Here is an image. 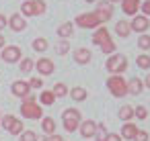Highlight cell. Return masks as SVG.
<instances>
[{"label": "cell", "mask_w": 150, "mask_h": 141, "mask_svg": "<svg viewBox=\"0 0 150 141\" xmlns=\"http://www.w3.org/2000/svg\"><path fill=\"white\" fill-rule=\"evenodd\" d=\"M21 114H23L25 119H41V117H43V110H41V106L37 104V100H35L33 94H29L27 98H23Z\"/></svg>", "instance_id": "obj_1"}, {"label": "cell", "mask_w": 150, "mask_h": 141, "mask_svg": "<svg viewBox=\"0 0 150 141\" xmlns=\"http://www.w3.org/2000/svg\"><path fill=\"white\" fill-rule=\"evenodd\" d=\"M45 13V2L43 0H25L21 6V17H37Z\"/></svg>", "instance_id": "obj_2"}, {"label": "cell", "mask_w": 150, "mask_h": 141, "mask_svg": "<svg viewBox=\"0 0 150 141\" xmlns=\"http://www.w3.org/2000/svg\"><path fill=\"white\" fill-rule=\"evenodd\" d=\"M62 119H64V129H66L68 133L76 131L78 125H80V112H78L76 108H66V110L62 112Z\"/></svg>", "instance_id": "obj_3"}, {"label": "cell", "mask_w": 150, "mask_h": 141, "mask_svg": "<svg viewBox=\"0 0 150 141\" xmlns=\"http://www.w3.org/2000/svg\"><path fill=\"white\" fill-rule=\"evenodd\" d=\"M0 125H2L11 135H21L25 129H23V123H21V119H17L15 114H6V117H2V121H0Z\"/></svg>", "instance_id": "obj_4"}, {"label": "cell", "mask_w": 150, "mask_h": 141, "mask_svg": "<svg viewBox=\"0 0 150 141\" xmlns=\"http://www.w3.org/2000/svg\"><path fill=\"white\" fill-rule=\"evenodd\" d=\"M125 68H127V59L123 55H119V53H113L107 59V70L111 74H115V76H119L121 72H125Z\"/></svg>", "instance_id": "obj_5"}, {"label": "cell", "mask_w": 150, "mask_h": 141, "mask_svg": "<svg viewBox=\"0 0 150 141\" xmlns=\"http://www.w3.org/2000/svg\"><path fill=\"white\" fill-rule=\"evenodd\" d=\"M107 88L111 90L113 96H123L127 92V82L121 78V76H111L107 80Z\"/></svg>", "instance_id": "obj_6"}, {"label": "cell", "mask_w": 150, "mask_h": 141, "mask_svg": "<svg viewBox=\"0 0 150 141\" xmlns=\"http://www.w3.org/2000/svg\"><path fill=\"white\" fill-rule=\"evenodd\" d=\"M2 59H4L6 64H17V61H21V59H23V51H21V47H17V45H8V47H4V49H2Z\"/></svg>", "instance_id": "obj_7"}, {"label": "cell", "mask_w": 150, "mask_h": 141, "mask_svg": "<svg viewBox=\"0 0 150 141\" xmlns=\"http://www.w3.org/2000/svg\"><path fill=\"white\" fill-rule=\"evenodd\" d=\"M76 25H80L82 29H95L99 27V19L95 17V13H86V15H78L76 17Z\"/></svg>", "instance_id": "obj_8"}, {"label": "cell", "mask_w": 150, "mask_h": 141, "mask_svg": "<svg viewBox=\"0 0 150 141\" xmlns=\"http://www.w3.org/2000/svg\"><path fill=\"white\" fill-rule=\"evenodd\" d=\"M111 15H113L111 4H109V2H99V6H97V10H95V17L99 19V23H101V25L107 23V21L111 19Z\"/></svg>", "instance_id": "obj_9"}, {"label": "cell", "mask_w": 150, "mask_h": 141, "mask_svg": "<svg viewBox=\"0 0 150 141\" xmlns=\"http://www.w3.org/2000/svg\"><path fill=\"white\" fill-rule=\"evenodd\" d=\"M13 94L15 96H19V98H27L29 94H31V88H29V84L25 82V80H17V82H13Z\"/></svg>", "instance_id": "obj_10"}, {"label": "cell", "mask_w": 150, "mask_h": 141, "mask_svg": "<svg viewBox=\"0 0 150 141\" xmlns=\"http://www.w3.org/2000/svg\"><path fill=\"white\" fill-rule=\"evenodd\" d=\"M35 68H37V72H39L41 76H50V74H54V61H52L50 57H41V59H37Z\"/></svg>", "instance_id": "obj_11"}, {"label": "cell", "mask_w": 150, "mask_h": 141, "mask_svg": "<svg viewBox=\"0 0 150 141\" xmlns=\"http://www.w3.org/2000/svg\"><path fill=\"white\" fill-rule=\"evenodd\" d=\"M140 6H142L140 0H121V8H123V13H125V15L136 17V13L140 10Z\"/></svg>", "instance_id": "obj_12"}, {"label": "cell", "mask_w": 150, "mask_h": 141, "mask_svg": "<svg viewBox=\"0 0 150 141\" xmlns=\"http://www.w3.org/2000/svg\"><path fill=\"white\" fill-rule=\"evenodd\" d=\"M148 25H150V23H148L146 17H138V15H136L134 21L129 23V29H132V31H138V33H144V31L148 29Z\"/></svg>", "instance_id": "obj_13"}, {"label": "cell", "mask_w": 150, "mask_h": 141, "mask_svg": "<svg viewBox=\"0 0 150 141\" xmlns=\"http://www.w3.org/2000/svg\"><path fill=\"white\" fill-rule=\"evenodd\" d=\"M95 133H97V123H95V121L80 123V135H82L84 139H91V137H95Z\"/></svg>", "instance_id": "obj_14"}, {"label": "cell", "mask_w": 150, "mask_h": 141, "mask_svg": "<svg viewBox=\"0 0 150 141\" xmlns=\"http://www.w3.org/2000/svg\"><path fill=\"white\" fill-rule=\"evenodd\" d=\"M8 27H11L13 31L21 33V31L27 27V23H25V17H21V15H13V17L8 19Z\"/></svg>", "instance_id": "obj_15"}, {"label": "cell", "mask_w": 150, "mask_h": 141, "mask_svg": "<svg viewBox=\"0 0 150 141\" xmlns=\"http://www.w3.org/2000/svg\"><path fill=\"white\" fill-rule=\"evenodd\" d=\"M109 41V31L105 29V27H99L97 31H95V35H93V43L95 45H103V43H107Z\"/></svg>", "instance_id": "obj_16"}, {"label": "cell", "mask_w": 150, "mask_h": 141, "mask_svg": "<svg viewBox=\"0 0 150 141\" xmlns=\"http://www.w3.org/2000/svg\"><path fill=\"white\" fill-rule=\"evenodd\" d=\"M74 59H76V64H88L91 61V51L84 49V47H80V49L74 51Z\"/></svg>", "instance_id": "obj_17"}, {"label": "cell", "mask_w": 150, "mask_h": 141, "mask_svg": "<svg viewBox=\"0 0 150 141\" xmlns=\"http://www.w3.org/2000/svg\"><path fill=\"white\" fill-rule=\"evenodd\" d=\"M41 129H43L47 135H54V133H56V121H54L52 117H43V121H41Z\"/></svg>", "instance_id": "obj_18"}, {"label": "cell", "mask_w": 150, "mask_h": 141, "mask_svg": "<svg viewBox=\"0 0 150 141\" xmlns=\"http://www.w3.org/2000/svg\"><path fill=\"white\" fill-rule=\"evenodd\" d=\"M129 31H132V29H129V23H127V21H119V23L115 25V33H117L119 37H127Z\"/></svg>", "instance_id": "obj_19"}, {"label": "cell", "mask_w": 150, "mask_h": 141, "mask_svg": "<svg viewBox=\"0 0 150 141\" xmlns=\"http://www.w3.org/2000/svg\"><path fill=\"white\" fill-rule=\"evenodd\" d=\"M72 33H74V25H72V23H64V25L58 27V35L64 37V39H66V37H72Z\"/></svg>", "instance_id": "obj_20"}, {"label": "cell", "mask_w": 150, "mask_h": 141, "mask_svg": "<svg viewBox=\"0 0 150 141\" xmlns=\"http://www.w3.org/2000/svg\"><path fill=\"white\" fill-rule=\"evenodd\" d=\"M136 131H138V129H136V125H134V123H125V125H123V129H121V137H123V139H134Z\"/></svg>", "instance_id": "obj_21"}, {"label": "cell", "mask_w": 150, "mask_h": 141, "mask_svg": "<svg viewBox=\"0 0 150 141\" xmlns=\"http://www.w3.org/2000/svg\"><path fill=\"white\" fill-rule=\"evenodd\" d=\"M127 92H132V94H140V92H142V80L132 78V80L127 82Z\"/></svg>", "instance_id": "obj_22"}, {"label": "cell", "mask_w": 150, "mask_h": 141, "mask_svg": "<svg viewBox=\"0 0 150 141\" xmlns=\"http://www.w3.org/2000/svg\"><path fill=\"white\" fill-rule=\"evenodd\" d=\"M70 96H72L76 102H80V100H84V98H86V90H84V88H80V86H76V88H72V90H70Z\"/></svg>", "instance_id": "obj_23"}, {"label": "cell", "mask_w": 150, "mask_h": 141, "mask_svg": "<svg viewBox=\"0 0 150 141\" xmlns=\"http://www.w3.org/2000/svg\"><path fill=\"white\" fill-rule=\"evenodd\" d=\"M39 100H41V104L50 106V104H54L56 96H54V92H52V90H43V92H41V96H39Z\"/></svg>", "instance_id": "obj_24"}, {"label": "cell", "mask_w": 150, "mask_h": 141, "mask_svg": "<svg viewBox=\"0 0 150 141\" xmlns=\"http://www.w3.org/2000/svg\"><path fill=\"white\" fill-rule=\"evenodd\" d=\"M132 117H134V106L125 104V106L119 108V119H121V121H129Z\"/></svg>", "instance_id": "obj_25"}, {"label": "cell", "mask_w": 150, "mask_h": 141, "mask_svg": "<svg viewBox=\"0 0 150 141\" xmlns=\"http://www.w3.org/2000/svg\"><path fill=\"white\" fill-rule=\"evenodd\" d=\"M31 45H33V49H35V51H39V53H41V51H45V49L50 47V43H47V39H43V37H39V39H35V41H33Z\"/></svg>", "instance_id": "obj_26"}, {"label": "cell", "mask_w": 150, "mask_h": 141, "mask_svg": "<svg viewBox=\"0 0 150 141\" xmlns=\"http://www.w3.org/2000/svg\"><path fill=\"white\" fill-rule=\"evenodd\" d=\"M33 68H35V61H33L31 57H23V59H21V72H23V74H29Z\"/></svg>", "instance_id": "obj_27"}, {"label": "cell", "mask_w": 150, "mask_h": 141, "mask_svg": "<svg viewBox=\"0 0 150 141\" xmlns=\"http://www.w3.org/2000/svg\"><path fill=\"white\" fill-rule=\"evenodd\" d=\"M136 64H138V68H142V70H148V68H150V55H146V53L138 55V57H136Z\"/></svg>", "instance_id": "obj_28"}, {"label": "cell", "mask_w": 150, "mask_h": 141, "mask_svg": "<svg viewBox=\"0 0 150 141\" xmlns=\"http://www.w3.org/2000/svg\"><path fill=\"white\" fill-rule=\"evenodd\" d=\"M52 92H54V96H56V98H58V96H66V94H68V86H66V84H62V82H58V84L54 86V90H52Z\"/></svg>", "instance_id": "obj_29"}, {"label": "cell", "mask_w": 150, "mask_h": 141, "mask_svg": "<svg viewBox=\"0 0 150 141\" xmlns=\"http://www.w3.org/2000/svg\"><path fill=\"white\" fill-rule=\"evenodd\" d=\"M107 129H105V125H97V133H95V137H97V141H105L107 139Z\"/></svg>", "instance_id": "obj_30"}, {"label": "cell", "mask_w": 150, "mask_h": 141, "mask_svg": "<svg viewBox=\"0 0 150 141\" xmlns=\"http://www.w3.org/2000/svg\"><path fill=\"white\" fill-rule=\"evenodd\" d=\"M21 141H39V137H37L35 131H23L21 133Z\"/></svg>", "instance_id": "obj_31"}, {"label": "cell", "mask_w": 150, "mask_h": 141, "mask_svg": "<svg viewBox=\"0 0 150 141\" xmlns=\"http://www.w3.org/2000/svg\"><path fill=\"white\" fill-rule=\"evenodd\" d=\"M138 47H140V49H150V37H148V35H142V37L138 39Z\"/></svg>", "instance_id": "obj_32"}, {"label": "cell", "mask_w": 150, "mask_h": 141, "mask_svg": "<svg viewBox=\"0 0 150 141\" xmlns=\"http://www.w3.org/2000/svg\"><path fill=\"white\" fill-rule=\"evenodd\" d=\"M68 49H70V43H68V41H60V43L56 45V51H58L60 55H64Z\"/></svg>", "instance_id": "obj_33"}, {"label": "cell", "mask_w": 150, "mask_h": 141, "mask_svg": "<svg viewBox=\"0 0 150 141\" xmlns=\"http://www.w3.org/2000/svg\"><path fill=\"white\" fill-rule=\"evenodd\" d=\"M101 49H103V53H113V51H115V43L109 39L107 43H103V45H101Z\"/></svg>", "instance_id": "obj_34"}, {"label": "cell", "mask_w": 150, "mask_h": 141, "mask_svg": "<svg viewBox=\"0 0 150 141\" xmlns=\"http://www.w3.org/2000/svg\"><path fill=\"white\" fill-rule=\"evenodd\" d=\"M27 84H29V88H35V90H37V88H41V86H43V80L35 76V78H31V80H29Z\"/></svg>", "instance_id": "obj_35"}, {"label": "cell", "mask_w": 150, "mask_h": 141, "mask_svg": "<svg viewBox=\"0 0 150 141\" xmlns=\"http://www.w3.org/2000/svg\"><path fill=\"white\" fill-rule=\"evenodd\" d=\"M134 114H136L138 119H142V121H144V119L148 117V110H146L144 106H136V108H134Z\"/></svg>", "instance_id": "obj_36"}, {"label": "cell", "mask_w": 150, "mask_h": 141, "mask_svg": "<svg viewBox=\"0 0 150 141\" xmlns=\"http://www.w3.org/2000/svg\"><path fill=\"white\" fill-rule=\"evenodd\" d=\"M134 141H150V139H148V133H146V131H136Z\"/></svg>", "instance_id": "obj_37"}, {"label": "cell", "mask_w": 150, "mask_h": 141, "mask_svg": "<svg viewBox=\"0 0 150 141\" xmlns=\"http://www.w3.org/2000/svg\"><path fill=\"white\" fill-rule=\"evenodd\" d=\"M140 8L144 10V15H146V19H148V17H150V0H146V2H144Z\"/></svg>", "instance_id": "obj_38"}, {"label": "cell", "mask_w": 150, "mask_h": 141, "mask_svg": "<svg viewBox=\"0 0 150 141\" xmlns=\"http://www.w3.org/2000/svg\"><path fill=\"white\" fill-rule=\"evenodd\" d=\"M4 27H8V19H6L4 15H0V31H2Z\"/></svg>", "instance_id": "obj_39"}, {"label": "cell", "mask_w": 150, "mask_h": 141, "mask_svg": "<svg viewBox=\"0 0 150 141\" xmlns=\"http://www.w3.org/2000/svg\"><path fill=\"white\" fill-rule=\"evenodd\" d=\"M43 141H64V139H62L60 135H56V133H54V135H47V137H45Z\"/></svg>", "instance_id": "obj_40"}, {"label": "cell", "mask_w": 150, "mask_h": 141, "mask_svg": "<svg viewBox=\"0 0 150 141\" xmlns=\"http://www.w3.org/2000/svg\"><path fill=\"white\" fill-rule=\"evenodd\" d=\"M105 141H121V137H119V135H117V133H109V135H107V139H105Z\"/></svg>", "instance_id": "obj_41"}, {"label": "cell", "mask_w": 150, "mask_h": 141, "mask_svg": "<svg viewBox=\"0 0 150 141\" xmlns=\"http://www.w3.org/2000/svg\"><path fill=\"white\" fill-rule=\"evenodd\" d=\"M0 49H4V37L0 35Z\"/></svg>", "instance_id": "obj_42"}, {"label": "cell", "mask_w": 150, "mask_h": 141, "mask_svg": "<svg viewBox=\"0 0 150 141\" xmlns=\"http://www.w3.org/2000/svg\"><path fill=\"white\" fill-rule=\"evenodd\" d=\"M146 86H148V88H150V74H148V76H146Z\"/></svg>", "instance_id": "obj_43"}, {"label": "cell", "mask_w": 150, "mask_h": 141, "mask_svg": "<svg viewBox=\"0 0 150 141\" xmlns=\"http://www.w3.org/2000/svg\"><path fill=\"white\" fill-rule=\"evenodd\" d=\"M111 2H119V0H109V4H111Z\"/></svg>", "instance_id": "obj_44"}, {"label": "cell", "mask_w": 150, "mask_h": 141, "mask_svg": "<svg viewBox=\"0 0 150 141\" xmlns=\"http://www.w3.org/2000/svg\"><path fill=\"white\" fill-rule=\"evenodd\" d=\"M86 2H95V0H86Z\"/></svg>", "instance_id": "obj_45"}, {"label": "cell", "mask_w": 150, "mask_h": 141, "mask_svg": "<svg viewBox=\"0 0 150 141\" xmlns=\"http://www.w3.org/2000/svg\"><path fill=\"white\" fill-rule=\"evenodd\" d=\"M0 121H2V114H0Z\"/></svg>", "instance_id": "obj_46"}]
</instances>
